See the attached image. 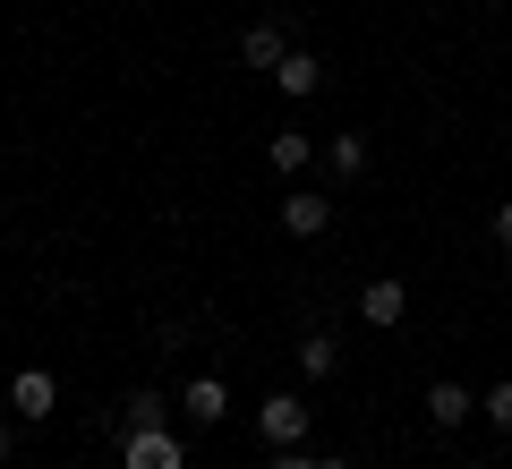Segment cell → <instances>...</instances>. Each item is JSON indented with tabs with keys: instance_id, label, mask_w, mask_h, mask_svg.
Instances as JSON below:
<instances>
[{
	"instance_id": "16",
	"label": "cell",
	"mask_w": 512,
	"mask_h": 469,
	"mask_svg": "<svg viewBox=\"0 0 512 469\" xmlns=\"http://www.w3.org/2000/svg\"><path fill=\"white\" fill-rule=\"evenodd\" d=\"M495 248H504V256H512V197H504V205H495Z\"/></svg>"
},
{
	"instance_id": "13",
	"label": "cell",
	"mask_w": 512,
	"mask_h": 469,
	"mask_svg": "<svg viewBox=\"0 0 512 469\" xmlns=\"http://www.w3.org/2000/svg\"><path fill=\"white\" fill-rule=\"evenodd\" d=\"M325 163H333V180H359V171H367V137H359V128H342V137L325 145Z\"/></svg>"
},
{
	"instance_id": "15",
	"label": "cell",
	"mask_w": 512,
	"mask_h": 469,
	"mask_svg": "<svg viewBox=\"0 0 512 469\" xmlns=\"http://www.w3.org/2000/svg\"><path fill=\"white\" fill-rule=\"evenodd\" d=\"M265 469H325V452H308V444H282Z\"/></svg>"
},
{
	"instance_id": "8",
	"label": "cell",
	"mask_w": 512,
	"mask_h": 469,
	"mask_svg": "<svg viewBox=\"0 0 512 469\" xmlns=\"http://www.w3.org/2000/svg\"><path fill=\"white\" fill-rule=\"evenodd\" d=\"M478 401H470V384H453V376H436L427 384V427H461Z\"/></svg>"
},
{
	"instance_id": "14",
	"label": "cell",
	"mask_w": 512,
	"mask_h": 469,
	"mask_svg": "<svg viewBox=\"0 0 512 469\" xmlns=\"http://www.w3.org/2000/svg\"><path fill=\"white\" fill-rule=\"evenodd\" d=\"M478 410H487L495 427H512V376H504V384H487V393H478Z\"/></svg>"
},
{
	"instance_id": "1",
	"label": "cell",
	"mask_w": 512,
	"mask_h": 469,
	"mask_svg": "<svg viewBox=\"0 0 512 469\" xmlns=\"http://www.w3.org/2000/svg\"><path fill=\"white\" fill-rule=\"evenodd\" d=\"M308 427H316V410H308V393H291V384L256 401V435H265L274 452H282V444H308Z\"/></svg>"
},
{
	"instance_id": "3",
	"label": "cell",
	"mask_w": 512,
	"mask_h": 469,
	"mask_svg": "<svg viewBox=\"0 0 512 469\" xmlns=\"http://www.w3.org/2000/svg\"><path fill=\"white\" fill-rule=\"evenodd\" d=\"M410 316V290L393 282V273H376V282H359V325H376V333H393Z\"/></svg>"
},
{
	"instance_id": "11",
	"label": "cell",
	"mask_w": 512,
	"mask_h": 469,
	"mask_svg": "<svg viewBox=\"0 0 512 469\" xmlns=\"http://www.w3.org/2000/svg\"><path fill=\"white\" fill-rule=\"evenodd\" d=\"M333 367H342V342H333L325 325H316V333H299V376H308V384H325Z\"/></svg>"
},
{
	"instance_id": "9",
	"label": "cell",
	"mask_w": 512,
	"mask_h": 469,
	"mask_svg": "<svg viewBox=\"0 0 512 469\" xmlns=\"http://www.w3.org/2000/svg\"><path fill=\"white\" fill-rule=\"evenodd\" d=\"M180 410L197 418V427H222V410H231V384H222V376H197V384L180 393Z\"/></svg>"
},
{
	"instance_id": "12",
	"label": "cell",
	"mask_w": 512,
	"mask_h": 469,
	"mask_svg": "<svg viewBox=\"0 0 512 469\" xmlns=\"http://www.w3.org/2000/svg\"><path fill=\"white\" fill-rule=\"evenodd\" d=\"M137 427H171V401L154 393V384H137V393L120 401V435H137Z\"/></svg>"
},
{
	"instance_id": "7",
	"label": "cell",
	"mask_w": 512,
	"mask_h": 469,
	"mask_svg": "<svg viewBox=\"0 0 512 469\" xmlns=\"http://www.w3.org/2000/svg\"><path fill=\"white\" fill-rule=\"evenodd\" d=\"M274 86L291 94V103H308V94L325 86V60H316V52H299V43H291V52H282V69H274Z\"/></svg>"
},
{
	"instance_id": "17",
	"label": "cell",
	"mask_w": 512,
	"mask_h": 469,
	"mask_svg": "<svg viewBox=\"0 0 512 469\" xmlns=\"http://www.w3.org/2000/svg\"><path fill=\"white\" fill-rule=\"evenodd\" d=\"M9 444H18V435H9V427H0V461H9Z\"/></svg>"
},
{
	"instance_id": "5",
	"label": "cell",
	"mask_w": 512,
	"mask_h": 469,
	"mask_svg": "<svg viewBox=\"0 0 512 469\" xmlns=\"http://www.w3.org/2000/svg\"><path fill=\"white\" fill-rule=\"evenodd\" d=\"M282 231H291V239H325V231H333V197L291 188V205H282Z\"/></svg>"
},
{
	"instance_id": "10",
	"label": "cell",
	"mask_w": 512,
	"mask_h": 469,
	"mask_svg": "<svg viewBox=\"0 0 512 469\" xmlns=\"http://www.w3.org/2000/svg\"><path fill=\"white\" fill-rule=\"evenodd\" d=\"M265 163H274V171H282V180H299V171H308V163H316V137H308V128H282V137H274V145H265Z\"/></svg>"
},
{
	"instance_id": "4",
	"label": "cell",
	"mask_w": 512,
	"mask_h": 469,
	"mask_svg": "<svg viewBox=\"0 0 512 469\" xmlns=\"http://www.w3.org/2000/svg\"><path fill=\"white\" fill-rule=\"evenodd\" d=\"M9 410L18 418H52L60 410V376L52 367H18V376H9Z\"/></svg>"
},
{
	"instance_id": "6",
	"label": "cell",
	"mask_w": 512,
	"mask_h": 469,
	"mask_svg": "<svg viewBox=\"0 0 512 469\" xmlns=\"http://www.w3.org/2000/svg\"><path fill=\"white\" fill-rule=\"evenodd\" d=\"M282 52H291V35H282V26H274V18H256V26H248V35H239V60H248V69H265V77H274V69H282Z\"/></svg>"
},
{
	"instance_id": "2",
	"label": "cell",
	"mask_w": 512,
	"mask_h": 469,
	"mask_svg": "<svg viewBox=\"0 0 512 469\" xmlns=\"http://www.w3.org/2000/svg\"><path fill=\"white\" fill-rule=\"evenodd\" d=\"M120 469H188V444L171 427H137L120 435Z\"/></svg>"
}]
</instances>
